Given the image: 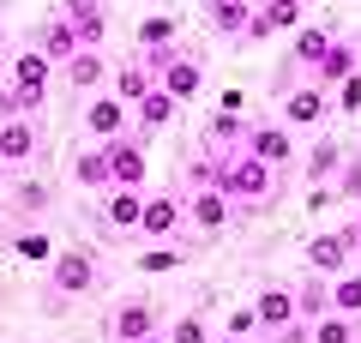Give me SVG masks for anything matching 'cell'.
Instances as JSON below:
<instances>
[{
	"label": "cell",
	"instance_id": "6",
	"mask_svg": "<svg viewBox=\"0 0 361 343\" xmlns=\"http://www.w3.org/2000/svg\"><path fill=\"white\" fill-rule=\"evenodd\" d=\"M180 217H187L180 187H175V193H151L145 211H139V235H145V241H163V235H175V229H180Z\"/></svg>",
	"mask_w": 361,
	"mask_h": 343
},
{
	"label": "cell",
	"instance_id": "9",
	"mask_svg": "<svg viewBox=\"0 0 361 343\" xmlns=\"http://www.w3.org/2000/svg\"><path fill=\"white\" fill-rule=\"evenodd\" d=\"M349 229H331V235H313L307 241V265L319 271V277H337V271H349Z\"/></svg>",
	"mask_w": 361,
	"mask_h": 343
},
{
	"label": "cell",
	"instance_id": "29",
	"mask_svg": "<svg viewBox=\"0 0 361 343\" xmlns=\"http://www.w3.org/2000/svg\"><path fill=\"white\" fill-rule=\"evenodd\" d=\"M205 139L211 145H223V139H247V127H241V114H229V109H217V114H211V127H205Z\"/></svg>",
	"mask_w": 361,
	"mask_h": 343
},
{
	"label": "cell",
	"instance_id": "10",
	"mask_svg": "<svg viewBox=\"0 0 361 343\" xmlns=\"http://www.w3.org/2000/svg\"><path fill=\"white\" fill-rule=\"evenodd\" d=\"M157 331V307L151 301H121L115 313H109V337L115 343H139V337H151Z\"/></svg>",
	"mask_w": 361,
	"mask_h": 343
},
{
	"label": "cell",
	"instance_id": "38",
	"mask_svg": "<svg viewBox=\"0 0 361 343\" xmlns=\"http://www.w3.org/2000/svg\"><path fill=\"white\" fill-rule=\"evenodd\" d=\"M349 253L361 259V229H355V223H349Z\"/></svg>",
	"mask_w": 361,
	"mask_h": 343
},
{
	"label": "cell",
	"instance_id": "23",
	"mask_svg": "<svg viewBox=\"0 0 361 343\" xmlns=\"http://www.w3.org/2000/svg\"><path fill=\"white\" fill-rule=\"evenodd\" d=\"M103 73H109V61L97 49H78L73 61H66V78H73L78 90H90V85H103Z\"/></svg>",
	"mask_w": 361,
	"mask_h": 343
},
{
	"label": "cell",
	"instance_id": "32",
	"mask_svg": "<svg viewBox=\"0 0 361 343\" xmlns=\"http://www.w3.org/2000/svg\"><path fill=\"white\" fill-rule=\"evenodd\" d=\"M13 205H18V211H42V205H49V187H42V181H18Z\"/></svg>",
	"mask_w": 361,
	"mask_h": 343
},
{
	"label": "cell",
	"instance_id": "35",
	"mask_svg": "<svg viewBox=\"0 0 361 343\" xmlns=\"http://www.w3.org/2000/svg\"><path fill=\"white\" fill-rule=\"evenodd\" d=\"M169 343H211V337H205V319H199V313L175 319V331H169Z\"/></svg>",
	"mask_w": 361,
	"mask_h": 343
},
{
	"label": "cell",
	"instance_id": "43",
	"mask_svg": "<svg viewBox=\"0 0 361 343\" xmlns=\"http://www.w3.org/2000/svg\"><path fill=\"white\" fill-rule=\"evenodd\" d=\"M301 6H307V0H301Z\"/></svg>",
	"mask_w": 361,
	"mask_h": 343
},
{
	"label": "cell",
	"instance_id": "40",
	"mask_svg": "<svg viewBox=\"0 0 361 343\" xmlns=\"http://www.w3.org/2000/svg\"><path fill=\"white\" fill-rule=\"evenodd\" d=\"M355 229H361V199H355Z\"/></svg>",
	"mask_w": 361,
	"mask_h": 343
},
{
	"label": "cell",
	"instance_id": "25",
	"mask_svg": "<svg viewBox=\"0 0 361 343\" xmlns=\"http://www.w3.org/2000/svg\"><path fill=\"white\" fill-rule=\"evenodd\" d=\"M331 307L349 319H361V271H337L331 277Z\"/></svg>",
	"mask_w": 361,
	"mask_h": 343
},
{
	"label": "cell",
	"instance_id": "4",
	"mask_svg": "<svg viewBox=\"0 0 361 343\" xmlns=\"http://www.w3.org/2000/svg\"><path fill=\"white\" fill-rule=\"evenodd\" d=\"M187 217H193L205 235H223V229H229V217H235V199L217 187V181H199V187L187 193Z\"/></svg>",
	"mask_w": 361,
	"mask_h": 343
},
{
	"label": "cell",
	"instance_id": "21",
	"mask_svg": "<svg viewBox=\"0 0 361 343\" xmlns=\"http://www.w3.org/2000/svg\"><path fill=\"white\" fill-rule=\"evenodd\" d=\"M49 73H54V61L42 49H30V54H18V61H13V85L18 90H49Z\"/></svg>",
	"mask_w": 361,
	"mask_h": 343
},
{
	"label": "cell",
	"instance_id": "28",
	"mask_svg": "<svg viewBox=\"0 0 361 343\" xmlns=\"http://www.w3.org/2000/svg\"><path fill=\"white\" fill-rule=\"evenodd\" d=\"M325 49H331V37H325V30H301V37H295V61L307 66V73L325 61Z\"/></svg>",
	"mask_w": 361,
	"mask_h": 343
},
{
	"label": "cell",
	"instance_id": "12",
	"mask_svg": "<svg viewBox=\"0 0 361 343\" xmlns=\"http://www.w3.org/2000/svg\"><path fill=\"white\" fill-rule=\"evenodd\" d=\"M253 313H259V325H271V331H283V325H295V289H283V283H265V289L253 295Z\"/></svg>",
	"mask_w": 361,
	"mask_h": 343
},
{
	"label": "cell",
	"instance_id": "34",
	"mask_svg": "<svg viewBox=\"0 0 361 343\" xmlns=\"http://www.w3.org/2000/svg\"><path fill=\"white\" fill-rule=\"evenodd\" d=\"M180 265V247H151V253H139V271H151V277H157V271H175Z\"/></svg>",
	"mask_w": 361,
	"mask_h": 343
},
{
	"label": "cell",
	"instance_id": "22",
	"mask_svg": "<svg viewBox=\"0 0 361 343\" xmlns=\"http://www.w3.org/2000/svg\"><path fill=\"white\" fill-rule=\"evenodd\" d=\"M307 343H355V319L331 307V313H319V319L307 325Z\"/></svg>",
	"mask_w": 361,
	"mask_h": 343
},
{
	"label": "cell",
	"instance_id": "1",
	"mask_svg": "<svg viewBox=\"0 0 361 343\" xmlns=\"http://www.w3.org/2000/svg\"><path fill=\"white\" fill-rule=\"evenodd\" d=\"M205 175L217 181L235 205H259V199L271 193V175H277V169H265L259 157L241 151V157H217V163H205Z\"/></svg>",
	"mask_w": 361,
	"mask_h": 343
},
{
	"label": "cell",
	"instance_id": "42",
	"mask_svg": "<svg viewBox=\"0 0 361 343\" xmlns=\"http://www.w3.org/2000/svg\"><path fill=\"white\" fill-rule=\"evenodd\" d=\"M0 49H6V30H0Z\"/></svg>",
	"mask_w": 361,
	"mask_h": 343
},
{
	"label": "cell",
	"instance_id": "26",
	"mask_svg": "<svg viewBox=\"0 0 361 343\" xmlns=\"http://www.w3.org/2000/svg\"><path fill=\"white\" fill-rule=\"evenodd\" d=\"M295 313H301V319H319V313H331V283H307V289L295 295Z\"/></svg>",
	"mask_w": 361,
	"mask_h": 343
},
{
	"label": "cell",
	"instance_id": "41",
	"mask_svg": "<svg viewBox=\"0 0 361 343\" xmlns=\"http://www.w3.org/2000/svg\"><path fill=\"white\" fill-rule=\"evenodd\" d=\"M217 343H241V337H217Z\"/></svg>",
	"mask_w": 361,
	"mask_h": 343
},
{
	"label": "cell",
	"instance_id": "15",
	"mask_svg": "<svg viewBox=\"0 0 361 343\" xmlns=\"http://www.w3.org/2000/svg\"><path fill=\"white\" fill-rule=\"evenodd\" d=\"M349 73H361V49H349V42H337V37H331L325 61L313 66V85H325V90H331V85H343Z\"/></svg>",
	"mask_w": 361,
	"mask_h": 343
},
{
	"label": "cell",
	"instance_id": "3",
	"mask_svg": "<svg viewBox=\"0 0 361 343\" xmlns=\"http://www.w3.org/2000/svg\"><path fill=\"white\" fill-rule=\"evenodd\" d=\"M49 289L54 295H90L97 289V253H90V247H61V253H54Z\"/></svg>",
	"mask_w": 361,
	"mask_h": 343
},
{
	"label": "cell",
	"instance_id": "39",
	"mask_svg": "<svg viewBox=\"0 0 361 343\" xmlns=\"http://www.w3.org/2000/svg\"><path fill=\"white\" fill-rule=\"evenodd\" d=\"M139 343H169V337H157V331H151V337H139Z\"/></svg>",
	"mask_w": 361,
	"mask_h": 343
},
{
	"label": "cell",
	"instance_id": "33",
	"mask_svg": "<svg viewBox=\"0 0 361 343\" xmlns=\"http://www.w3.org/2000/svg\"><path fill=\"white\" fill-rule=\"evenodd\" d=\"M331 199H349V205L361 199V157H355V163H343V169H337V193H331Z\"/></svg>",
	"mask_w": 361,
	"mask_h": 343
},
{
	"label": "cell",
	"instance_id": "2",
	"mask_svg": "<svg viewBox=\"0 0 361 343\" xmlns=\"http://www.w3.org/2000/svg\"><path fill=\"white\" fill-rule=\"evenodd\" d=\"M241 151H247V157H259L265 169H277V175H283V169L295 163V139H289V127H283V121H259V127H247Z\"/></svg>",
	"mask_w": 361,
	"mask_h": 343
},
{
	"label": "cell",
	"instance_id": "17",
	"mask_svg": "<svg viewBox=\"0 0 361 343\" xmlns=\"http://www.w3.org/2000/svg\"><path fill=\"white\" fill-rule=\"evenodd\" d=\"M175 109H180V102L169 97L163 85H151V90H145L139 102H133V114H139V133H163L169 121H175Z\"/></svg>",
	"mask_w": 361,
	"mask_h": 343
},
{
	"label": "cell",
	"instance_id": "18",
	"mask_svg": "<svg viewBox=\"0 0 361 343\" xmlns=\"http://www.w3.org/2000/svg\"><path fill=\"white\" fill-rule=\"evenodd\" d=\"M37 49H42V54H49V61H54V66H66V61H73V54H78V49H85V42H78V30H73V25H66V18H61V13H54V18H49V25H42V37H37Z\"/></svg>",
	"mask_w": 361,
	"mask_h": 343
},
{
	"label": "cell",
	"instance_id": "37",
	"mask_svg": "<svg viewBox=\"0 0 361 343\" xmlns=\"http://www.w3.org/2000/svg\"><path fill=\"white\" fill-rule=\"evenodd\" d=\"M253 325H259V313H253V307H241V313L229 319V337H247V331H253Z\"/></svg>",
	"mask_w": 361,
	"mask_h": 343
},
{
	"label": "cell",
	"instance_id": "44",
	"mask_svg": "<svg viewBox=\"0 0 361 343\" xmlns=\"http://www.w3.org/2000/svg\"><path fill=\"white\" fill-rule=\"evenodd\" d=\"M0 163H6V157H0Z\"/></svg>",
	"mask_w": 361,
	"mask_h": 343
},
{
	"label": "cell",
	"instance_id": "14",
	"mask_svg": "<svg viewBox=\"0 0 361 343\" xmlns=\"http://www.w3.org/2000/svg\"><path fill=\"white\" fill-rule=\"evenodd\" d=\"M109 145V181L115 187H145V151L133 139H103Z\"/></svg>",
	"mask_w": 361,
	"mask_h": 343
},
{
	"label": "cell",
	"instance_id": "11",
	"mask_svg": "<svg viewBox=\"0 0 361 343\" xmlns=\"http://www.w3.org/2000/svg\"><path fill=\"white\" fill-rule=\"evenodd\" d=\"M127 102L121 97H90L85 102V133L90 139H121V133H127Z\"/></svg>",
	"mask_w": 361,
	"mask_h": 343
},
{
	"label": "cell",
	"instance_id": "19",
	"mask_svg": "<svg viewBox=\"0 0 361 343\" xmlns=\"http://www.w3.org/2000/svg\"><path fill=\"white\" fill-rule=\"evenodd\" d=\"M139 211H145L139 187H109V199H103V223L109 229H139Z\"/></svg>",
	"mask_w": 361,
	"mask_h": 343
},
{
	"label": "cell",
	"instance_id": "8",
	"mask_svg": "<svg viewBox=\"0 0 361 343\" xmlns=\"http://www.w3.org/2000/svg\"><path fill=\"white\" fill-rule=\"evenodd\" d=\"M61 18L78 30V42H85V49H103V37H109L103 0H61Z\"/></svg>",
	"mask_w": 361,
	"mask_h": 343
},
{
	"label": "cell",
	"instance_id": "20",
	"mask_svg": "<svg viewBox=\"0 0 361 343\" xmlns=\"http://www.w3.org/2000/svg\"><path fill=\"white\" fill-rule=\"evenodd\" d=\"M253 13H259V0H211V25H217L223 37H247Z\"/></svg>",
	"mask_w": 361,
	"mask_h": 343
},
{
	"label": "cell",
	"instance_id": "30",
	"mask_svg": "<svg viewBox=\"0 0 361 343\" xmlns=\"http://www.w3.org/2000/svg\"><path fill=\"white\" fill-rule=\"evenodd\" d=\"M13 247H18V259H54V241L42 235V229H25Z\"/></svg>",
	"mask_w": 361,
	"mask_h": 343
},
{
	"label": "cell",
	"instance_id": "7",
	"mask_svg": "<svg viewBox=\"0 0 361 343\" xmlns=\"http://www.w3.org/2000/svg\"><path fill=\"white\" fill-rule=\"evenodd\" d=\"M325 114H331L325 85H295V90H283V127H319Z\"/></svg>",
	"mask_w": 361,
	"mask_h": 343
},
{
	"label": "cell",
	"instance_id": "16",
	"mask_svg": "<svg viewBox=\"0 0 361 343\" xmlns=\"http://www.w3.org/2000/svg\"><path fill=\"white\" fill-rule=\"evenodd\" d=\"M73 181L85 193H109V187H115V181H109V145H85L78 163H73Z\"/></svg>",
	"mask_w": 361,
	"mask_h": 343
},
{
	"label": "cell",
	"instance_id": "36",
	"mask_svg": "<svg viewBox=\"0 0 361 343\" xmlns=\"http://www.w3.org/2000/svg\"><path fill=\"white\" fill-rule=\"evenodd\" d=\"M337 109H343V114H355V109H361V73H349L343 85H337Z\"/></svg>",
	"mask_w": 361,
	"mask_h": 343
},
{
	"label": "cell",
	"instance_id": "13",
	"mask_svg": "<svg viewBox=\"0 0 361 343\" xmlns=\"http://www.w3.org/2000/svg\"><path fill=\"white\" fill-rule=\"evenodd\" d=\"M37 151H42V127L30 121V114H18V121L0 127V157H6V163H30Z\"/></svg>",
	"mask_w": 361,
	"mask_h": 343
},
{
	"label": "cell",
	"instance_id": "24",
	"mask_svg": "<svg viewBox=\"0 0 361 343\" xmlns=\"http://www.w3.org/2000/svg\"><path fill=\"white\" fill-rule=\"evenodd\" d=\"M337 169H343V145H337V139H319V145L307 151V181H331Z\"/></svg>",
	"mask_w": 361,
	"mask_h": 343
},
{
	"label": "cell",
	"instance_id": "27",
	"mask_svg": "<svg viewBox=\"0 0 361 343\" xmlns=\"http://www.w3.org/2000/svg\"><path fill=\"white\" fill-rule=\"evenodd\" d=\"M145 90H151V73H145V66H121V78H115V97L127 102V109L145 97Z\"/></svg>",
	"mask_w": 361,
	"mask_h": 343
},
{
	"label": "cell",
	"instance_id": "5",
	"mask_svg": "<svg viewBox=\"0 0 361 343\" xmlns=\"http://www.w3.org/2000/svg\"><path fill=\"white\" fill-rule=\"evenodd\" d=\"M151 66L163 73V90H169L175 102H193V97H199V85H205V66H199L193 54H163V49H157V54H151Z\"/></svg>",
	"mask_w": 361,
	"mask_h": 343
},
{
	"label": "cell",
	"instance_id": "31",
	"mask_svg": "<svg viewBox=\"0 0 361 343\" xmlns=\"http://www.w3.org/2000/svg\"><path fill=\"white\" fill-rule=\"evenodd\" d=\"M139 42H145V49H163V42H175V18H145V25H139Z\"/></svg>",
	"mask_w": 361,
	"mask_h": 343
}]
</instances>
